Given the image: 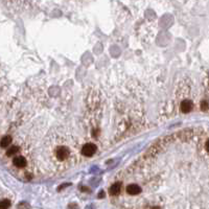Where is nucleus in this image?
I'll use <instances>...</instances> for the list:
<instances>
[{
    "label": "nucleus",
    "mask_w": 209,
    "mask_h": 209,
    "mask_svg": "<svg viewBox=\"0 0 209 209\" xmlns=\"http://www.w3.org/2000/svg\"><path fill=\"white\" fill-rule=\"evenodd\" d=\"M68 155H69V150L66 147H60L57 150V157L60 160H65Z\"/></svg>",
    "instance_id": "nucleus-2"
},
{
    "label": "nucleus",
    "mask_w": 209,
    "mask_h": 209,
    "mask_svg": "<svg viewBox=\"0 0 209 209\" xmlns=\"http://www.w3.org/2000/svg\"><path fill=\"white\" fill-rule=\"evenodd\" d=\"M14 164H15V166H17V167H24L26 165V160H25V158L22 156L16 157V158L14 159Z\"/></svg>",
    "instance_id": "nucleus-5"
},
{
    "label": "nucleus",
    "mask_w": 209,
    "mask_h": 209,
    "mask_svg": "<svg viewBox=\"0 0 209 209\" xmlns=\"http://www.w3.org/2000/svg\"><path fill=\"white\" fill-rule=\"evenodd\" d=\"M96 152V145L93 143H87L85 144L83 148H82V153L84 156L86 157H91L94 155V153Z\"/></svg>",
    "instance_id": "nucleus-1"
},
{
    "label": "nucleus",
    "mask_w": 209,
    "mask_h": 209,
    "mask_svg": "<svg viewBox=\"0 0 209 209\" xmlns=\"http://www.w3.org/2000/svg\"><path fill=\"white\" fill-rule=\"evenodd\" d=\"M192 103L190 100H183L182 103H181V106H180V109H181V111L182 112H184V113H188V112H190L191 110H192Z\"/></svg>",
    "instance_id": "nucleus-4"
},
{
    "label": "nucleus",
    "mask_w": 209,
    "mask_h": 209,
    "mask_svg": "<svg viewBox=\"0 0 209 209\" xmlns=\"http://www.w3.org/2000/svg\"><path fill=\"white\" fill-rule=\"evenodd\" d=\"M122 189V184L120 183H114L113 185L110 187V194H118Z\"/></svg>",
    "instance_id": "nucleus-6"
},
{
    "label": "nucleus",
    "mask_w": 209,
    "mask_h": 209,
    "mask_svg": "<svg viewBox=\"0 0 209 209\" xmlns=\"http://www.w3.org/2000/svg\"><path fill=\"white\" fill-rule=\"evenodd\" d=\"M201 108H202V110H204V111H206V110L208 109V105H207V101H206V100L202 101V104H201Z\"/></svg>",
    "instance_id": "nucleus-10"
},
{
    "label": "nucleus",
    "mask_w": 209,
    "mask_h": 209,
    "mask_svg": "<svg viewBox=\"0 0 209 209\" xmlns=\"http://www.w3.org/2000/svg\"><path fill=\"white\" fill-rule=\"evenodd\" d=\"M19 151V147H15V145H14V147H10L9 148V151H7V156H12V155H14V154H16Z\"/></svg>",
    "instance_id": "nucleus-9"
},
{
    "label": "nucleus",
    "mask_w": 209,
    "mask_h": 209,
    "mask_svg": "<svg viewBox=\"0 0 209 209\" xmlns=\"http://www.w3.org/2000/svg\"><path fill=\"white\" fill-rule=\"evenodd\" d=\"M11 206V202L9 200H1L0 201V208H9Z\"/></svg>",
    "instance_id": "nucleus-8"
},
{
    "label": "nucleus",
    "mask_w": 209,
    "mask_h": 209,
    "mask_svg": "<svg viewBox=\"0 0 209 209\" xmlns=\"http://www.w3.org/2000/svg\"><path fill=\"white\" fill-rule=\"evenodd\" d=\"M11 142H12V138H11L10 136H4L3 138L1 139V141H0V147H9Z\"/></svg>",
    "instance_id": "nucleus-7"
},
{
    "label": "nucleus",
    "mask_w": 209,
    "mask_h": 209,
    "mask_svg": "<svg viewBox=\"0 0 209 209\" xmlns=\"http://www.w3.org/2000/svg\"><path fill=\"white\" fill-rule=\"evenodd\" d=\"M141 187H140L139 185H137V184H130V185H128V187H126V192H128L129 194H131V196H135V194H138L141 192Z\"/></svg>",
    "instance_id": "nucleus-3"
}]
</instances>
